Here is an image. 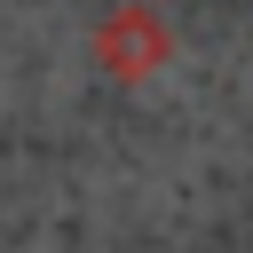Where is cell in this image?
I'll return each mask as SVG.
<instances>
[{"mask_svg": "<svg viewBox=\"0 0 253 253\" xmlns=\"http://www.w3.org/2000/svg\"><path fill=\"white\" fill-rule=\"evenodd\" d=\"M166 55H174V32H166L158 0L111 8V16L95 24V63H103V71H111L119 87H142L150 71H166Z\"/></svg>", "mask_w": 253, "mask_h": 253, "instance_id": "6da1fadb", "label": "cell"}, {"mask_svg": "<svg viewBox=\"0 0 253 253\" xmlns=\"http://www.w3.org/2000/svg\"><path fill=\"white\" fill-rule=\"evenodd\" d=\"M158 8H166V0H158Z\"/></svg>", "mask_w": 253, "mask_h": 253, "instance_id": "7a4b0ae2", "label": "cell"}]
</instances>
